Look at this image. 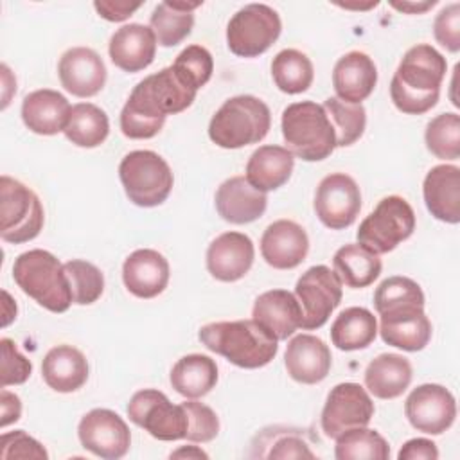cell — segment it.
Masks as SVG:
<instances>
[{
	"label": "cell",
	"mask_w": 460,
	"mask_h": 460,
	"mask_svg": "<svg viewBox=\"0 0 460 460\" xmlns=\"http://www.w3.org/2000/svg\"><path fill=\"white\" fill-rule=\"evenodd\" d=\"M271 128V113L255 95L226 99L208 122L210 140L223 149H239L261 142Z\"/></svg>",
	"instance_id": "cell-6"
},
{
	"label": "cell",
	"mask_w": 460,
	"mask_h": 460,
	"mask_svg": "<svg viewBox=\"0 0 460 460\" xmlns=\"http://www.w3.org/2000/svg\"><path fill=\"white\" fill-rule=\"evenodd\" d=\"M86 356L72 345L52 347L41 361V376L49 388L59 394H70L79 390L88 381Z\"/></svg>",
	"instance_id": "cell-29"
},
{
	"label": "cell",
	"mask_w": 460,
	"mask_h": 460,
	"mask_svg": "<svg viewBox=\"0 0 460 460\" xmlns=\"http://www.w3.org/2000/svg\"><path fill=\"white\" fill-rule=\"evenodd\" d=\"M169 456L171 458H208V455L198 446H181L180 449L172 451Z\"/></svg>",
	"instance_id": "cell-53"
},
{
	"label": "cell",
	"mask_w": 460,
	"mask_h": 460,
	"mask_svg": "<svg viewBox=\"0 0 460 460\" xmlns=\"http://www.w3.org/2000/svg\"><path fill=\"white\" fill-rule=\"evenodd\" d=\"M0 458L13 460V458H36L47 460L49 453L34 437L25 433L23 429L5 431L0 437Z\"/></svg>",
	"instance_id": "cell-46"
},
{
	"label": "cell",
	"mask_w": 460,
	"mask_h": 460,
	"mask_svg": "<svg viewBox=\"0 0 460 460\" xmlns=\"http://www.w3.org/2000/svg\"><path fill=\"white\" fill-rule=\"evenodd\" d=\"M126 410L129 420L144 428L156 440L172 442L187 437L189 419L183 404H172L160 390H138L129 399Z\"/></svg>",
	"instance_id": "cell-11"
},
{
	"label": "cell",
	"mask_w": 460,
	"mask_h": 460,
	"mask_svg": "<svg viewBox=\"0 0 460 460\" xmlns=\"http://www.w3.org/2000/svg\"><path fill=\"white\" fill-rule=\"evenodd\" d=\"M81 446L104 460L122 458L131 446V431L126 420L108 408H93L77 424Z\"/></svg>",
	"instance_id": "cell-15"
},
{
	"label": "cell",
	"mask_w": 460,
	"mask_h": 460,
	"mask_svg": "<svg viewBox=\"0 0 460 460\" xmlns=\"http://www.w3.org/2000/svg\"><path fill=\"white\" fill-rule=\"evenodd\" d=\"M422 196L435 219L456 225L460 221V169L453 164L431 167L422 183Z\"/></svg>",
	"instance_id": "cell-27"
},
{
	"label": "cell",
	"mask_w": 460,
	"mask_h": 460,
	"mask_svg": "<svg viewBox=\"0 0 460 460\" xmlns=\"http://www.w3.org/2000/svg\"><path fill=\"white\" fill-rule=\"evenodd\" d=\"M181 404L189 419V429L185 438L189 442H201V444L214 440L219 433V419L216 411L210 406L198 402L196 399H189Z\"/></svg>",
	"instance_id": "cell-44"
},
{
	"label": "cell",
	"mask_w": 460,
	"mask_h": 460,
	"mask_svg": "<svg viewBox=\"0 0 460 460\" xmlns=\"http://www.w3.org/2000/svg\"><path fill=\"white\" fill-rule=\"evenodd\" d=\"M252 320H255L277 341H282L300 329L302 309L295 293L286 289H270L255 298Z\"/></svg>",
	"instance_id": "cell-23"
},
{
	"label": "cell",
	"mask_w": 460,
	"mask_h": 460,
	"mask_svg": "<svg viewBox=\"0 0 460 460\" xmlns=\"http://www.w3.org/2000/svg\"><path fill=\"white\" fill-rule=\"evenodd\" d=\"M399 460H437L438 449L437 444L429 438H410L402 444V447L397 453Z\"/></svg>",
	"instance_id": "cell-49"
},
{
	"label": "cell",
	"mask_w": 460,
	"mask_h": 460,
	"mask_svg": "<svg viewBox=\"0 0 460 460\" xmlns=\"http://www.w3.org/2000/svg\"><path fill=\"white\" fill-rule=\"evenodd\" d=\"M334 273L352 289H363L381 275V259L359 243H349L336 250L332 257Z\"/></svg>",
	"instance_id": "cell-34"
},
{
	"label": "cell",
	"mask_w": 460,
	"mask_h": 460,
	"mask_svg": "<svg viewBox=\"0 0 460 460\" xmlns=\"http://www.w3.org/2000/svg\"><path fill=\"white\" fill-rule=\"evenodd\" d=\"M176 74L190 84L194 90L203 88L214 72V59L212 54L201 45H189L185 47L171 65Z\"/></svg>",
	"instance_id": "cell-43"
},
{
	"label": "cell",
	"mask_w": 460,
	"mask_h": 460,
	"mask_svg": "<svg viewBox=\"0 0 460 460\" xmlns=\"http://www.w3.org/2000/svg\"><path fill=\"white\" fill-rule=\"evenodd\" d=\"M392 7H395L397 11L408 13V14H420L426 13L428 9H431L437 0H428V2H390Z\"/></svg>",
	"instance_id": "cell-52"
},
{
	"label": "cell",
	"mask_w": 460,
	"mask_h": 460,
	"mask_svg": "<svg viewBox=\"0 0 460 460\" xmlns=\"http://www.w3.org/2000/svg\"><path fill=\"white\" fill-rule=\"evenodd\" d=\"M65 137L77 147H97L110 135V120L102 108L92 102H77L72 106Z\"/></svg>",
	"instance_id": "cell-36"
},
{
	"label": "cell",
	"mask_w": 460,
	"mask_h": 460,
	"mask_svg": "<svg viewBox=\"0 0 460 460\" xmlns=\"http://www.w3.org/2000/svg\"><path fill=\"white\" fill-rule=\"evenodd\" d=\"M198 90L187 84L172 66L144 77L131 90L120 111V131L133 140L153 138L160 133L167 115L187 110Z\"/></svg>",
	"instance_id": "cell-1"
},
{
	"label": "cell",
	"mask_w": 460,
	"mask_h": 460,
	"mask_svg": "<svg viewBox=\"0 0 460 460\" xmlns=\"http://www.w3.org/2000/svg\"><path fill=\"white\" fill-rule=\"evenodd\" d=\"M282 22L279 13L266 4L241 7L226 25V45L239 58L264 54L280 36Z\"/></svg>",
	"instance_id": "cell-10"
},
{
	"label": "cell",
	"mask_w": 460,
	"mask_h": 460,
	"mask_svg": "<svg viewBox=\"0 0 460 460\" xmlns=\"http://www.w3.org/2000/svg\"><path fill=\"white\" fill-rule=\"evenodd\" d=\"M280 129L286 149L304 162H320L336 149V135L322 104L291 102L284 108Z\"/></svg>",
	"instance_id": "cell-5"
},
{
	"label": "cell",
	"mask_w": 460,
	"mask_h": 460,
	"mask_svg": "<svg viewBox=\"0 0 460 460\" xmlns=\"http://www.w3.org/2000/svg\"><path fill=\"white\" fill-rule=\"evenodd\" d=\"M377 84V68L374 59L361 52L350 50L341 56L332 68V86L336 97L343 102L361 104Z\"/></svg>",
	"instance_id": "cell-26"
},
{
	"label": "cell",
	"mask_w": 460,
	"mask_h": 460,
	"mask_svg": "<svg viewBox=\"0 0 460 460\" xmlns=\"http://www.w3.org/2000/svg\"><path fill=\"white\" fill-rule=\"evenodd\" d=\"M408 305L424 307V293L420 286L408 277H388L374 291V307L377 314Z\"/></svg>",
	"instance_id": "cell-42"
},
{
	"label": "cell",
	"mask_w": 460,
	"mask_h": 460,
	"mask_svg": "<svg viewBox=\"0 0 460 460\" xmlns=\"http://www.w3.org/2000/svg\"><path fill=\"white\" fill-rule=\"evenodd\" d=\"M16 286L50 313H65L74 304L63 264L47 250L20 253L13 264Z\"/></svg>",
	"instance_id": "cell-4"
},
{
	"label": "cell",
	"mask_w": 460,
	"mask_h": 460,
	"mask_svg": "<svg viewBox=\"0 0 460 460\" xmlns=\"http://www.w3.org/2000/svg\"><path fill=\"white\" fill-rule=\"evenodd\" d=\"M341 280L325 264H316L305 270L295 284V296L302 309L300 327L314 331L327 323L332 311L341 304Z\"/></svg>",
	"instance_id": "cell-12"
},
{
	"label": "cell",
	"mask_w": 460,
	"mask_h": 460,
	"mask_svg": "<svg viewBox=\"0 0 460 460\" xmlns=\"http://www.w3.org/2000/svg\"><path fill=\"white\" fill-rule=\"evenodd\" d=\"M295 167L293 155L282 146H261L257 147L248 162L244 178L261 192L277 190L291 178Z\"/></svg>",
	"instance_id": "cell-31"
},
{
	"label": "cell",
	"mask_w": 460,
	"mask_h": 460,
	"mask_svg": "<svg viewBox=\"0 0 460 460\" xmlns=\"http://www.w3.org/2000/svg\"><path fill=\"white\" fill-rule=\"evenodd\" d=\"M322 106L332 124L336 147L352 146L363 137L367 126V111L363 104H350L338 97H327Z\"/></svg>",
	"instance_id": "cell-39"
},
{
	"label": "cell",
	"mask_w": 460,
	"mask_h": 460,
	"mask_svg": "<svg viewBox=\"0 0 460 460\" xmlns=\"http://www.w3.org/2000/svg\"><path fill=\"white\" fill-rule=\"evenodd\" d=\"M433 34L437 43H440L449 52L460 50V4L453 2L440 9L433 22Z\"/></svg>",
	"instance_id": "cell-47"
},
{
	"label": "cell",
	"mask_w": 460,
	"mask_h": 460,
	"mask_svg": "<svg viewBox=\"0 0 460 460\" xmlns=\"http://www.w3.org/2000/svg\"><path fill=\"white\" fill-rule=\"evenodd\" d=\"M413 377L411 363L395 352H385L374 358L363 374L365 388L377 399H395L406 392Z\"/></svg>",
	"instance_id": "cell-30"
},
{
	"label": "cell",
	"mask_w": 460,
	"mask_h": 460,
	"mask_svg": "<svg viewBox=\"0 0 460 460\" xmlns=\"http://www.w3.org/2000/svg\"><path fill=\"white\" fill-rule=\"evenodd\" d=\"M447 72L446 58L428 43L408 49L392 77L390 99L408 115L429 111L440 97V86Z\"/></svg>",
	"instance_id": "cell-2"
},
{
	"label": "cell",
	"mask_w": 460,
	"mask_h": 460,
	"mask_svg": "<svg viewBox=\"0 0 460 460\" xmlns=\"http://www.w3.org/2000/svg\"><path fill=\"white\" fill-rule=\"evenodd\" d=\"M376 406L359 383H340L327 394L320 426L325 437L336 438L352 428L368 426Z\"/></svg>",
	"instance_id": "cell-13"
},
{
	"label": "cell",
	"mask_w": 460,
	"mask_h": 460,
	"mask_svg": "<svg viewBox=\"0 0 460 460\" xmlns=\"http://www.w3.org/2000/svg\"><path fill=\"white\" fill-rule=\"evenodd\" d=\"M404 415L417 431L442 435L456 419V401L446 386L424 383L413 388L406 397Z\"/></svg>",
	"instance_id": "cell-16"
},
{
	"label": "cell",
	"mask_w": 460,
	"mask_h": 460,
	"mask_svg": "<svg viewBox=\"0 0 460 460\" xmlns=\"http://www.w3.org/2000/svg\"><path fill=\"white\" fill-rule=\"evenodd\" d=\"M63 268L74 304L90 305L101 298L104 291V275L95 264L83 259H72L66 261Z\"/></svg>",
	"instance_id": "cell-41"
},
{
	"label": "cell",
	"mask_w": 460,
	"mask_h": 460,
	"mask_svg": "<svg viewBox=\"0 0 460 460\" xmlns=\"http://www.w3.org/2000/svg\"><path fill=\"white\" fill-rule=\"evenodd\" d=\"M156 45L151 27L142 23H126L111 34L108 54L117 68L135 74L155 61Z\"/></svg>",
	"instance_id": "cell-24"
},
{
	"label": "cell",
	"mask_w": 460,
	"mask_h": 460,
	"mask_svg": "<svg viewBox=\"0 0 460 460\" xmlns=\"http://www.w3.org/2000/svg\"><path fill=\"white\" fill-rule=\"evenodd\" d=\"M207 270L221 282L241 280L255 259L253 241L241 232H223L207 248Z\"/></svg>",
	"instance_id": "cell-18"
},
{
	"label": "cell",
	"mask_w": 460,
	"mask_h": 460,
	"mask_svg": "<svg viewBox=\"0 0 460 460\" xmlns=\"http://www.w3.org/2000/svg\"><path fill=\"white\" fill-rule=\"evenodd\" d=\"M201 2H160L149 18V27L155 32L156 43L162 47H174L181 43L194 27V9Z\"/></svg>",
	"instance_id": "cell-33"
},
{
	"label": "cell",
	"mask_w": 460,
	"mask_h": 460,
	"mask_svg": "<svg viewBox=\"0 0 460 460\" xmlns=\"http://www.w3.org/2000/svg\"><path fill=\"white\" fill-rule=\"evenodd\" d=\"M169 381L180 395L187 399H199L216 386L217 365L210 356L187 354L172 365Z\"/></svg>",
	"instance_id": "cell-32"
},
{
	"label": "cell",
	"mask_w": 460,
	"mask_h": 460,
	"mask_svg": "<svg viewBox=\"0 0 460 460\" xmlns=\"http://www.w3.org/2000/svg\"><path fill=\"white\" fill-rule=\"evenodd\" d=\"M142 2H106V0H97L93 2L95 11L99 13L101 18L108 20V22H124L128 20L137 9H140Z\"/></svg>",
	"instance_id": "cell-50"
},
{
	"label": "cell",
	"mask_w": 460,
	"mask_h": 460,
	"mask_svg": "<svg viewBox=\"0 0 460 460\" xmlns=\"http://www.w3.org/2000/svg\"><path fill=\"white\" fill-rule=\"evenodd\" d=\"M199 341L241 368L266 367L279 352V341L255 320L212 322L199 329Z\"/></svg>",
	"instance_id": "cell-3"
},
{
	"label": "cell",
	"mask_w": 460,
	"mask_h": 460,
	"mask_svg": "<svg viewBox=\"0 0 460 460\" xmlns=\"http://www.w3.org/2000/svg\"><path fill=\"white\" fill-rule=\"evenodd\" d=\"M2 349V372L0 385L7 388L11 385H23L32 372V363L18 350L16 343L11 338L0 340Z\"/></svg>",
	"instance_id": "cell-45"
},
{
	"label": "cell",
	"mask_w": 460,
	"mask_h": 460,
	"mask_svg": "<svg viewBox=\"0 0 460 460\" xmlns=\"http://www.w3.org/2000/svg\"><path fill=\"white\" fill-rule=\"evenodd\" d=\"M415 230L411 205L397 194L383 198L377 207L359 223L358 243L376 255L395 250Z\"/></svg>",
	"instance_id": "cell-8"
},
{
	"label": "cell",
	"mask_w": 460,
	"mask_h": 460,
	"mask_svg": "<svg viewBox=\"0 0 460 460\" xmlns=\"http://www.w3.org/2000/svg\"><path fill=\"white\" fill-rule=\"evenodd\" d=\"M284 365L291 379L302 385L322 383L332 365L331 349L327 343L313 334H296L288 341L284 352Z\"/></svg>",
	"instance_id": "cell-20"
},
{
	"label": "cell",
	"mask_w": 460,
	"mask_h": 460,
	"mask_svg": "<svg viewBox=\"0 0 460 460\" xmlns=\"http://www.w3.org/2000/svg\"><path fill=\"white\" fill-rule=\"evenodd\" d=\"M309 237L291 219H277L266 226L261 237V255L275 270H293L307 257Z\"/></svg>",
	"instance_id": "cell-19"
},
{
	"label": "cell",
	"mask_w": 460,
	"mask_h": 460,
	"mask_svg": "<svg viewBox=\"0 0 460 460\" xmlns=\"http://www.w3.org/2000/svg\"><path fill=\"white\" fill-rule=\"evenodd\" d=\"M313 207L322 225L331 230H343L359 216L361 190L352 176L331 172L318 183Z\"/></svg>",
	"instance_id": "cell-14"
},
{
	"label": "cell",
	"mask_w": 460,
	"mask_h": 460,
	"mask_svg": "<svg viewBox=\"0 0 460 460\" xmlns=\"http://www.w3.org/2000/svg\"><path fill=\"white\" fill-rule=\"evenodd\" d=\"M72 106L68 99L50 88L27 93L22 102V120L36 135H58L65 131Z\"/></svg>",
	"instance_id": "cell-28"
},
{
	"label": "cell",
	"mask_w": 460,
	"mask_h": 460,
	"mask_svg": "<svg viewBox=\"0 0 460 460\" xmlns=\"http://www.w3.org/2000/svg\"><path fill=\"white\" fill-rule=\"evenodd\" d=\"M334 456L338 460H388L390 444L376 429L352 428L334 438Z\"/></svg>",
	"instance_id": "cell-38"
},
{
	"label": "cell",
	"mask_w": 460,
	"mask_h": 460,
	"mask_svg": "<svg viewBox=\"0 0 460 460\" xmlns=\"http://www.w3.org/2000/svg\"><path fill=\"white\" fill-rule=\"evenodd\" d=\"M0 408H2V419H0L2 428H7L9 424L16 422L22 415L20 397L5 388H2V392H0Z\"/></svg>",
	"instance_id": "cell-51"
},
{
	"label": "cell",
	"mask_w": 460,
	"mask_h": 460,
	"mask_svg": "<svg viewBox=\"0 0 460 460\" xmlns=\"http://www.w3.org/2000/svg\"><path fill=\"white\" fill-rule=\"evenodd\" d=\"M377 336V320L367 307H347L331 325V341L336 349L350 352L367 349Z\"/></svg>",
	"instance_id": "cell-35"
},
{
	"label": "cell",
	"mask_w": 460,
	"mask_h": 460,
	"mask_svg": "<svg viewBox=\"0 0 460 460\" xmlns=\"http://www.w3.org/2000/svg\"><path fill=\"white\" fill-rule=\"evenodd\" d=\"M0 237L11 244L36 239L45 223L40 198L22 181L4 174L0 178Z\"/></svg>",
	"instance_id": "cell-9"
},
{
	"label": "cell",
	"mask_w": 460,
	"mask_h": 460,
	"mask_svg": "<svg viewBox=\"0 0 460 460\" xmlns=\"http://www.w3.org/2000/svg\"><path fill=\"white\" fill-rule=\"evenodd\" d=\"M383 341L406 352L422 350L431 340V322L424 307L408 305L379 314V329Z\"/></svg>",
	"instance_id": "cell-21"
},
{
	"label": "cell",
	"mask_w": 460,
	"mask_h": 460,
	"mask_svg": "<svg viewBox=\"0 0 460 460\" xmlns=\"http://www.w3.org/2000/svg\"><path fill=\"white\" fill-rule=\"evenodd\" d=\"M169 275L167 259L151 248L135 250L122 264L124 286L137 298H155L164 293Z\"/></svg>",
	"instance_id": "cell-22"
},
{
	"label": "cell",
	"mask_w": 460,
	"mask_h": 460,
	"mask_svg": "<svg viewBox=\"0 0 460 460\" xmlns=\"http://www.w3.org/2000/svg\"><path fill=\"white\" fill-rule=\"evenodd\" d=\"M271 77L280 92L296 95L313 84L314 68L304 52L296 49H284L271 61Z\"/></svg>",
	"instance_id": "cell-37"
},
{
	"label": "cell",
	"mask_w": 460,
	"mask_h": 460,
	"mask_svg": "<svg viewBox=\"0 0 460 460\" xmlns=\"http://www.w3.org/2000/svg\"><path fill=\"white\" fill-rule=\"evenodd\" d=\"M119 178L128 199L144 208L162 205L174 183L169 164L149 149L128 153L119 164Z\"/></svg>",
	"instance_id": "cell-7"
},
{
	"label": "cell",
	"mask_w": 460,
	"mask_h": 460,
	"mask_svg": "<svg viewBox=\"0 0 460 460\" xmlns=\"http://www.w3.org/2000/svg\"><path fill=\"white\" fill-rule=\"evenodd\" d=\"M262 456L266 458H314L316 455L311 451L309 444L298 431H284L277 437Z\"/></svg>",
	"instance_id": "cell-48"
},
{
	"label": "cell",
	"mask_w": 460,
	"mask_h": 460,
	"mask_svg": "<svg viewBox=\"0 0 460 460\" xmlns=\"http://www.w3.org/2000/svg\"><path fill=\"white\" fill-rule=\"evenodd\" d=\"M58 75L61 86L81 99L97 95L106 84L102 58L90 47H72L59 58Z\"/></svg>",
	"instance_id": "cell-17"
},
{
	"label": "cell",
	"mask_w": 460,
	"mask_h": 460,
	"mask_svg": "<svg viewBox=\"0 0 460 460\" xmlns=\"http://www.w3.org/2000/svg\"><path fill=\"white\" fill-rule=\"evenodd\" d=\"M216 210L232 225H248L257 221L266 207V192L257 190L250 185L244 176H232L225 180L216 190Z\"/></svg>",
	"instance_id": "cell-25"
},
{
	"label": "cell",
	"mask_w": 460,
	"mask_h": 460,
	"mask_svg": "<svg viewBox=\"0 0 460 460\" xmlns=\"http://www.w3.org/2000/svg\"><path fill=\"white\" fill-rule=\"evenodd\" d=\"M424 142L428 151L440 160H458L460 156V115L446 111L426 124Z\"/></svg>",
	"instance_id": "cell-40"
}]
</instances>
